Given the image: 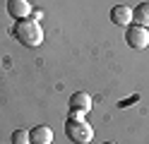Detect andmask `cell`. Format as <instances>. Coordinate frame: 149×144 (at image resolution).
<instances>
[{"instance_id": "3957f363", "label": "cell", "mask_w": 149, "mask_h": 144, "mask_svg": "<svg viewBox=\"0 0 149 144\" xmlns=\"http://www.w3.org/2000/svg\"><path fill=\"white\" fill-rule=\"evenodd\" d=\"M125 41L130 48H135V51H144V48L149 46V31L144 26H127V31H125Z\"/></svg>"}, {"instance_id": "6da1fadb", "label": "cell", "mask_w": 149, "mask_h": 144, "mask_svg": "<svg viewBox=\"0 0 149 144\" xmlns=\"http://www.w3.org/2000/svg\"><path fill=\"white\" fill-rule=\"evenodd\" d=\"M17 41L24 43L26 48H36L43 43V29L39 22H34V19H19V22L15 24V31Z\"/></svg>"}, {"instance_id": "9c48e42d", "label": "cell", "mask_w": 149, "mask_h": 144, "mask_svg": "<svg viewBox=\"0 0 149 144\" xmlns=\"http://www.w3.org/2000/svg\"><path fill=\"white\" fill-rule=\"evenodd\" d=\"M12 144H31L29 130H17V132H12Z\"/></svg>"}, {"instance_id": "7a4b0ae2", "label": "cell", "mask_w": 149, "mask_h": 144, "mask_svg": "<svg viewBox=\"0 0 149 144\" xmlns=\"http://www.w3.org/2000/svg\"><path fill=\"white\" fill-rule=\"evenodd\" d=\"M65 134H68L74 144H87V142H91V137H94V130H91V125L84 122V120L68 118V122H65Z\"/></svg>"}, {"instance_id": "277c9868", "label": "cell", "mask_w": 149, "mask_h": 144, "mask_svg": "<svg viewBox=\"0 0 149 144\" xmlns=\"http://www.w3.org/2000/svg\"><path fill=\"white\" fill-rule=\"evenodd\" d=\"M31 3L29 0H7V15H10L12 19H29L31 17Z\"/></svg>"}, {"instance_id": "5b68a950", "label": "cell", "mask_w": 149, "mask_h": 144, "mask_svg": "<svg viewBox=\"0 0 149 144\" xmlns=\"http://www.w3.org/2000/svg\"><path fill=\"white\" fill-rule=\"evenodd\" d=\"M70 108L87 115V113L91 111V96H89L87 91H74V94L70 96Z\"/></svg>"}, {"instance_id": "8fae6325", "label": "cell", "mask_w": 149, "mask_h": 144, "mask_svg": "<svg viewBox=\"0 0 149 144\" xmlns=\"http://www.w3.org/2000/svg\"><path fill=\"white\" fill-rule=\"evenodd\" d=\"M104 144H116V142H104Z\"/></svg>"}, {"instance_id": "52a82bcc", "label": "cell", "mask_w": 149, "mask_h": 144, "mask_svg": "<svg viewBox=\"0 0 149 144\" xmlns=\"http://www.w3.org/2000/svg\"><path fill=\"white\" fill-rule=\"evenodd\" d=\"M31 134V144H51L53 142V130L48 125H36L34 130H29Z\"/></svg>"}, {"instance_id": "ba28073f", "label": "cell", "mask_w": 149, "mask_h": 144, "mask_svg": "<svg viewBox=\"0 0 149 144\" xmlns=\"http://www.w3.org/2000/svg\"><path fill=\"white\" fill-rule=\"evenodd\" d=\"M132 22L149 29V0H144V3H139L132 7Z\"/></svg>"}, {"instance_id": "30bf717a", "label": "cell", "mask_w": 149, "mask_h": 144, "mask_svg": "<svg viewBox=\"0 0 149 144\" xmlns=\"http://www.w3.org/2000/svg\"><path fill=\"white\" fill-rule=\"evenodd\" d=\"M41 17H43V12H41V10H36V12H31L29 19H34V22H41Z\"/></svg>"}, {"instance_id": "8992f818", "label": "cell", "mask_w": 149, "mask_h": 144, "mask_svg": "<svg viewBox=\"0 0 149 144\" xmlns=\"http://www.w3.org/2000/svg\"><path fill=\"white\" fill-rule=\"evenodd\" d=\"M111 22L118 24V26H127L130 22H132V10L125 7V5H116L113 10H111Z\"/></svg>"}]
</instances>
